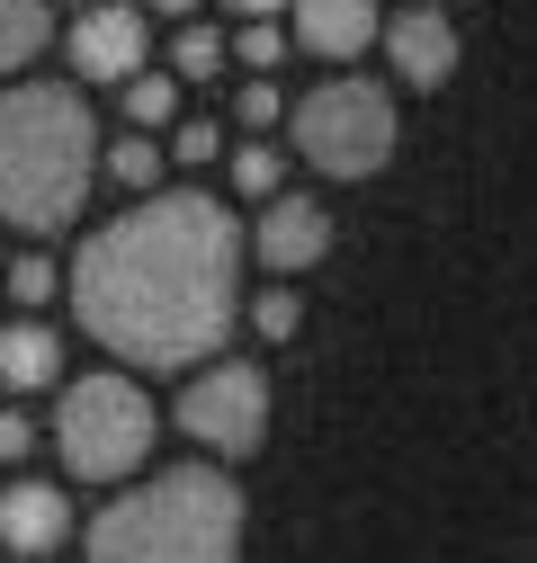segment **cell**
Instances as JSON below:
<instances>
[{
    "label": "cell",
    "instance_id": "obj_6",
    "mask_svg": "<svg viewBox=\"0 0 537 563\" xmlns=\"http://www.w3.org/2000/svg\"><path fill=\"white\" fill-rule=\"evenodd\" d=\"M179 430L207 448L216 465H242V456H260V439H268V376L251 367V358H197L188 367V385H179Z\"/></svg>",
    "mask_w": 537,
    "mask_h": 563
},
{
    "label": "cell",
    "instance_id": "obj_19",
    "mask_svg": "<svg viewBox=\"0 0 537 563\" xmlns=\"http://www.w3.org/2000/svg\"><path fill=\"white\" fill-rule=\"evenodd\" d=\"M179 170H216L224 162V117H171V144H162Z\"/></svg>",
    "mask_w": 537,
    "mask_h": 563
},
{
    "label": "cell",
    "instance_id": "obj_2",
    "mask_svg": "<svg viewBox=\"0 0 537 563\" xmlns=\"http://www.w3.org/2000/svg\"><path fill=\"white\" fill-rule=\"evenodd\" d=\"M99 179V125L81 81H0V224L63 233Z\"/></svg>",
    "mask_w": 537,
    "mask_h": 563
},
{
    "label": "cell",
    "instance_id": "obj_21",
    "mask_svg": "<svg viewBox=\"0 0 537 563\" xmlns=\"http://www.w3.org/2000/svg\"><path fill=\"white\" fill-rule=\"evenodd\" d=\"M224 54L242 63V73H278V63H287V27H278V19H242V27L224 36Z\"/></svg>",
    "mask_w": 537,
    "mask_h": 563
},
{
    "label": "cell",
    "instance_id": "obj_22",
    "mask_svg": "<svg viewBox=\"0 0 537 563\" xmlns=\"http://www.w3.org/2000/svg\"><path fill=\"white\" fill-rule=\"evenodd\" d=\"M278 117H287V99H278V81H268V73H251V81L233 90V125H242V134H268Z\"/></svg>",
    "mask_w": 537,
    "mask_h": 563
},
{
    "label": "cell",
    "instance_id": "obj_9",
    "mask_svg": "<svg viewBox=\"0 0 537 563\" xmlns=\"http://www.w3.org/2000/svg\"><path fill=\"white\" fill-rule=\"evenodd\" d=\"M376 36H385V63H394L403 90H448V73H457V27L430 10V0H394V19H376Z\"/></svg>",
    "mask_w": 537,
    "mask_h": 563
},
{
    "label": "cell",
    "instance_id": "obj_20",
    "mask_svg": "<svg viewBox=\"0 0 537 563\" xmlns=\"http://www.w3.org/2000/svg\"><path fill=\"white\" fill-rule=\"evenodd\" d=\"M242 313H251V331H260V340H296V331H305V305H296V277H268V287H260V296H251Z\"/></svg>",
    "mask_w": 537,
    "mask_h": 563
},
{
    "label": "cell",
    "instance_id": "obj_15",
    "mask_svg": "<svg viewBox=\"0 0 537 563\" xmlns=\"http://www.w3.org/2000/svg\"><path fill=\"white\" fill-rule=\"evenodd\" d=\"M179 73H144V63H134V73L117 81V108H125V125H144V134H171V117H179Z\"/></svg>",
    "mask_w": 537,
    "mask_h": 563
},
{
    "label": "cell",
    "instance_id": "obj_14",
    "mask_svg": "<svg viewBox=\"0 0 537 563\" xmlns=\"http://www.w3.org/2000/svg\"><path fill=\"white\" fill-rule=\"evenodd\" d=\"M162 170H171V153H162V134H144V125H125L117 144H99V179H117L125 197L162 188Z\"/></svg>",
    "mask_w": 537,
    "mask_h": 563
},
{
    "label": "cell",
    "instance_id": "obj_27",
    "mask_svg": "<svg viewBox=\"0 0 537 563\" xmlns=\"http://www.w3.org/2000/svg\"><path fill=\"white\" fill-rule=\"evenodd\" d=\"M73 10H81V0H73Z\"/></svg>",
    "mask_w": 537,
    "mask_h": 563
},
{
    "label": "cell",
    "instance_id": "obj_12",
    "mask_svg": "<svg viewBox=\"0 0 537 563\" xmlns=\"http://www.w3.org/2000/svg\"><path fill=\"white\" fill-rule=\"evenodd\" d=\"M45 385H63V340H54V322H10L0 331V394H45Z\"/></svg>",
    "mask_w": 537,
    "mask_h": 563
},
{
    "label": "cell",
    "instance_id": "obj_25",
    "mask_svg": "<svg viewBox=\"0 0 537 563\" xmlns=\"http://www.w3.org/2000/svg\"><path fill=\"white\" fill-rule=\"evenodd\" d=\"M144 10H162V19H188V10H197V0H144Z\"/></svg>",
    "mask_w": 537,
    "mask_h": 563
},
{
    "label": "cell",
    "instance_id": "obj_8",
    "mask_svg": "<svg viewBox=\"0 0 537 563\" xmlns=\"http://www.w3.org/2000/svg\"><path fill=\"white\" fill-rule=\"evenodd\" d=\"M322 251H331V206L322 197H296V188L260 197V224H251L242 260H260L268 277H305Z\"/></svg>",
    "mask_w": 537,
    "mask_h": 563
},
{
    "label": "cell",
    "instance_id": "obj_16",
    "mask_svg": "<svg viewBox=\"0 0 537 563\" xmlns=\"http://www.w3.org/2000/svg\"><path fill=\"white\" fill-rule=\"evenodd\" d=\"M224 179H233V197H278L287 188V162H278V144L268 134H251V144H233V162H224Z\"/></svg>",
    "mask_w": 537,
    "mask_h": 563
},
{
    "label": "cell",
    "instance_id": "obj_24",
    "mask_svg": "<svg viewBox=\"0 0 537 563\" xmlns=\"http://www.w3.org/2000/svg\"><path fill=\"white\" fill-rule=\"evenodd\" d=\"M224 10H233V19H278L287 0H224Z\"/></svg>",
    "mask_w": 537,
    "mask_h": 563
},
{
    "label": "cell",
    "instance_id": "obj_3",
    "mask_svg": "<svg viewBox=\"0 0 537 563\" xmlns=\"http://www.w3.org/2000/svg\"><path fill=\"white\" fill-rule=\"evenodd\" d=\"M81 537L99 563H224L242 545V483L224 465H134Z\"/></svg>",
    "mask_w": 537,
    "mask_h": 563
},
{
    "label": "cell",
    "instance_id": "obj_11",
    "mask_svg": "<svg viewBox=\"0 0 537 563\" xmlns=\"http://www.w3.org/2000/svg\"><path fill=\"white\" fill-rule=\"evenodd\" d=\"M376 36V0H287V45H305L314 63H350Z\"/></svg>",
    "mask_w": 537,
    "mask_h": 563
},
{
    "label": "cell",
    "instance_id": "obj_5",
    "mask_svg": "<svg viewBox=\"0 0 537 563\" xmlns=\"http://www.w3.org/2000/svg\"><path fill=\"white\" fill-rule=\"evenodd\" d=\"M287 134H296V153H305L322 179H376V170L394 162L403 117H394V90H376V81H359V73H331V81H314V90L287 108Z\"/></svg>",
    "mask_w": 537,
    "mask_h": 563
},
{
    "label": "cell",
    "instance_id": "obj_13",
    "mask_svg": "<svg viewBox=\"0 0 537 563\" xmlns=\"http://www.w3.org/2000/svg\"><path fill=\"white\" fill-rule=\"evenodd\" d=\"M54 45V0H0V81H19Z\"/></svg>",
    "mask_w": 537,
    "mask_h": 563
},
{
    "label": "cell",
    "instance_id": "obj_1",
    "mask_svg": "<svg viewBox=\"0 0 537 563\" xmlns=\"http://www.w3.org/2000/svg\"><path fill=\"white\" fill-rule=\"evenodd\" d=\"M63 296L117 367L188 376L242 322V224L207 188H144L81 242Z\"/></svg>",
    "mask_w": 537,
    "mask_h": 563
},
{
    "label": "cell",
    "instance_id": "obj_10",
    "mask_svg": "<svg viewBox=\"0 0 537 563\" xmlns=\"http://www.w3.org/2000/svg\"><path fill=\"white\" fill-rule=\"evenodd\" d=\"M63 537H73V501H63V483L19 474L10 492H0V554H54Z\"/></svg>",
    "mask_w": 537,
    "mask_h": 563
},
{
    "label": "cell",
    "instance_id": "obj_18",
    "mask_svg": "<svg viewBox=\"0 0 537 563\" xmlns=\"http://www.w3.org/2000/svg\"><path fill=\"white\" fill-rule=\"evenodd\" d=\"M0 287H10V305H19V313H36V305H54V296H63V268H54L45 251H19V260H0Z\"/></svg>",
    "mask_w": 537,
    "mask_h": 563
},
{
    "label": "cell",
    "instance_id": "obj_23",
    "mask_svg": "<svg viewBox=\"0 0 537 563\" xmlns=\"http://www.w3.org/2000/svg\"><path fill=\"white\" fill-rule=\"evenodd\" d=\"M19 456H36V420L19 402H0V465H19Z\"/></svg>",
    "mask_w": 537,
    "mask_h": 563
},
{
    "label": "cell",
    "instance_id": "obj_17",
    "mask_svg": "<svg viewBox=\"0 0 537 563\" xmlns=\"http://www.w3.org/2000/svg\"><path fill=\"white\" fill-rule=\"evenodd\" d=\"M224 63H233V54H224V27H207V19H188V27L171 36V73H179V81H224Z\"/></svg>",
    "mask_w": 537,
    "mask_h": 563
},
{
    "label": "cell",
    "instance_id": "obj_26",
    "mask_svg": "<svg viewBox=\"0 0 537 563\" xmlns=\"http://www.w3.org/2000/svg\"><path fill=\"white\" fill-rule=\"evenodd\" d=\"M0 260H10V251H0Z\"/></svg>",
    "mask_w": 537,
    "mask_h": 563
},
{
    "label": "cell",
    "instance_id": "obj_4",
    "mask_svg": "<svg viewBox=\"0 0 537 563\" xmlns=\"http://www.w3.org/2000/svg\"><path fill=\"white\" fill-rule=\"evenodd\" d=\"M153 402L134 376H63L54 385V456L81 483H125L153 456Z\"/></svg>",
    "mask_w": 537,
    "mask_h": 563
},
{
    "label": "cell",
    "instance_id": "obj_7",
    "mask_svg": "<svg viewBox=\"0 0 537 563\" xmlns=\"http://www.w3.org/2000/svg\"><path fill=\"white\" fill-rule=\"evenodd\" d=\"M73 73L81 81H99V90H117L134 63L153 54V19L134 10V0H81V19H73Z\"/></svg>",
    "mask_w": 537,
    "mask_h": 563
}]
</instances>
